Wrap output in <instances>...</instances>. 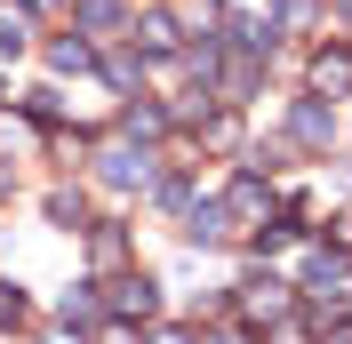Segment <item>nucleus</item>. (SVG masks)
<instances>
[{"mask_svg":"<svg viewBox=\"0 0 352 344\" xmlns=\"http://www.w3.org/2000/svg\"><path fill=\"white\" fill-rule=\"evenodd\" d=\"M288 129H296V144H329V136H336V120H329L320 105H296V120H288Z\"/></svg>","mask_w":352,"mask_h":344,"instance_id":"obj_9","label":"nucleus"},{"mask_svg":"<svg viewBox=\"0 0 352 344\" xmlns=\"http://www.w3.org/2000/svg\"><path fill=\"white\" fill-rule=\"evenodd\" d=\"M24 41H32V8H24V0H16V8H8V0H0V48H8V56H16Z\"/></svg>","mask_w":352,"mask_h":344,"instance_id":"obj_8","label":"nucleus"},{"mask_svg":"<svg viewBox=\"0 0 352 344\" xmlns=\"http://www.w3.org/2000/svg\"><path fill=\"white\" fill-rule=\"evenodd\" d=\"M224 233H232V216H224V200H184V240H200V248H217Z\"/></svg>","mask_w":352,"mask_h":344,"instance_id":"obj_4","label":"nucleus"},{"mask_svg":"<svg viewBox=\"0 0 352 344\" xmlns=\"http://www.w3.org/2000/svg\"><path fill=\"white\" fill-rule=\"evenodd\" d=\"M56 312L80 328V321H96V297H88V288H65V304H56Z\"/></svg>","mask_w":352,"mask_h":344,"instance_id":"obj_14","label":"nucleus"},{"mask_svg":"<svg viewBox=\"0 0 352 344\" xmlns=\"http://www.w3.org/2000/svg\"><path fill=\"white\" fill-rule=\"evenodd\" d=\"M224 216H232V224H264V216H272V193H264L256 176H241V184L224 193Z\"/></svg>","mask_w":352,"mask_h":344,"instance_id":"obj_5","label":"nucleus"},{"mask_svg":"<svg viewBox=\"0 0 352 344\" xmlns=\"http://www.w3.org/2000/svg\"><path fill=\"white\" fill-rule=\"evenodd\" d=\"M312 88H320V96H344L352 88V48H320V56H312Z\"/></svg>","mask_w":352,"mask_h":344,"instance_id":"obj_6","label":"nucleus"},{"mask_svg":"<svg viewBox=\"0 0 352 344\" xmlns=\"http://www.w3.org/2000/svg\"><path fill=\"white\" fill-rule=\"evenodd\" d=\"M280 312H288V288L272 272H248L241 280V321H280Z\"/></svg>","mask_w":352,"mask_h":344,"instance_id":"obj_1","label":"nucleus"},{"mask_svg":"<svg viewBox=\"0 0 352 344\" xmlns=\"http://www.w3.org/2000/svg\"><path fill=\"white\" fill-rule=\"evenodd\" d=\"M104 184H120V193H129V184H153V152L144 144H120V152H104Z\"/></svg>","mask_w":352,"mask_h":344,"instance_id":"obj_3","label":"nucleus"},{"mask_svg":"<svg viewBox=\"0 0 352 344\" xmlns=\"http://www.w3.org/2000/svg\"><path fill=\"white\" fill-rule=\"evenodd\" d=\"M88 257H96V264H120V257H129V233H120V224H96V233H88Z\"/></svg>","mask_w":352,"mask_h":344,"instance_id":"obj_10","label":"nucleus"},{"mask_svg":"<svg viewBox=\"0 0 352 344\" xmlns=\"http://www.w3.org/2000/svg\"><path fill=\"white\" fill-rule=\"evenodd\" d=\"M80 24H96V32H112V24H120V0H80Z\"/></svg>","mask_w":352,"mask_h":344,"instance_id":"obj_13","label":"nucleus"},{"mask_svg":"<svg viewBox=\"0 0 352 344\" xmlns=\"http://www.w3.org/2000/svg\"><path fill=\"white\" fill-rule=\"evenodd\" d=\"M104 304H112V321H153V304H160V297H153V280H144V272H129V280H112V297H104Z\"/></svg>","mask_w":352,"mask_h":344,"instance_id":"obj_2","label":"nucleus"},{"mask_svg":"<svg viewBox=\"0 0 352 344\" xmlns=\"http://www.w3.org/2000/svg\"><path fill=\"white\" fill-rule=\"evenodd\" d=\"M320 344H352V321H336V328H329V336H320Z\"/></svg>","mask_w":352,"mask_h":344,"instance_id":"obj_17","label":"nucleus"},{"mask_svg":"<svg viewBox=\"0 0 352 344\" xmlns=\"http://www.w3.org/2000/svg\"><path fill=\"white\" fill-rule=\"evenodd\" d=\"M24 8H48V0H24Z\"/></svg>","mask_w":352,"mask_h":344,"instance_id":"obj_20","label":"nucleus"},{"mask_svg":"<svg viewBox=\"0 0 352 344\" xmlns=\"http://www.w3.org/2000/svg\"><path fill=\"white\" fill-rule=\"evenodd\" d=\"M48 65H56V72H88V41H56V48H48Z\"/></svg>","mask_w":352,"mask_h":344,"instance_id":"obj_12","label":"nucleus"},{"mask_svg":"<svg viewBox=\"0 0 352 344\" xmlns=\"http://www.w3.org/2000/svg\"><path fill=\"white\" fill-rule=\"evenodd\" d=\"M305 280H312V297H344V280H352V264H344V257H329V248H320V257H312V272H305Z\"/></svg>","mask_w":352,"mask_h":344,"instance_id":"obj_7","label":"nucleus"},{"mask_svg":"<svg viewBox=\"0 0 352 344\" xmlns=\"http://www.w3.org/2000/svg\"><path fill=\"white\" fill-rule=\"evenodd\" d=\"M153 344H192V336H184V328H160V336H153Z\"/></svg>","mask_w":352,"mask_h":344,"instance_id":"obj_18","label":"nucleus"},{"mask_svg":"<svg viewBox=\"0 0 352 344\" xmlns=\"http://www.w3.org/2000/svg\"><path fill=\"white\" fill-rule=\"evenodd\" d=\"M136 32H144V48H168V41H176V24L160 17V8H153V17H144V24H136Z\"/></svg>","mask_w":352,"mask_h":344,"instance_id":"obj_15","label":"nucleus"},{"mask_svg":"<svg viewBox=\"0 0 352 344\" xmlns=\"http://www.w3.org/2000/svg\"><path fill=\"white\" fill-rule=\"evenodd\" d=\"M120 129H129V136H160V129H168V112H160V105H136Z\"/></svg>","mask_w":352,"mask_h":344,"instance_id":"obj_11","label":"nucleus"},{"mask_svg":"<svg viewBox=\"0 0 352 344\" xmlns=\"http://www.w3.org/2000/svg\"><path fill=\"white\" fill-rule=\"evenodd\" d=\"M24 321V297H16V288H0V328H16Z\"/></svg>","mask_w":352,"mask_h":344,"instance_id":"obj_16","label":"nucleus"},{"mask_svg":"<svg viewBox=\"0 0 352 344\" xmlns=\"http://www.w3.org/2000/svg\"><path fill=\"white\" fill-rule=\"evenodd\" d=\"M0 200H8V169H0Z\"/></svg>","mask_w":352,"mask_h":344,"instance_id":"obj_19","label":"nucleus"}]
</instances>
